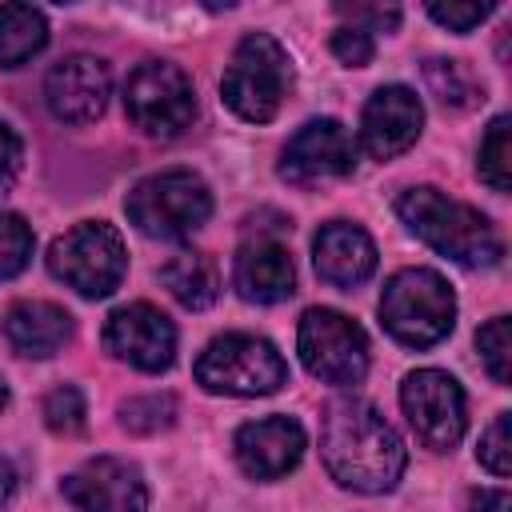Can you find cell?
I'll use <instances>...</instances> for the list:
<instances>
[{
    "mask_svg": "<svg viewBox=\"0 0 512 512\" xmlns=\"http://www.w3.org/2000/svg\"><path fill=\"white\" fill-rule=\"evenodd\" d=\"M424 80H428V88H432L444 104L464 108V104L476 100V80H472V72H468L460 60H428V64H424Z\"/></svg>",
    "mask_w": 512,
    "mask_h": 512,
    "instance_id": "cb8c5ba5",
    "label": "cell"
},
{
    "mask_svg": "<svg viewBox=\"0 0 512 512\" xmlns=\"http://www.w3.org/2000/svg\"><path fill=\"white\" fill-rule=\"evenodd\" d=\"M400 220L412 236H420L432 252L464 264V268H492L504 256V240L472 204L444 196L440 188H408L396 200Z\"/></svg>",
    "mask_w": 512,
    "mask_h": 512,
    "instance_id": "7a4b0ae2",
    "label": "cell"
},
{
    "mask_svg": "<svg viewBox=\"0 0 512 512\" xmlns=\"http://www.w3.org/2000/svg\"><path fill=\"white\" fill-rule=\"evenodd\" d=\"M120 420L132 432H160V428H168L176 420V400L172 396H140V400H128L120 408Z\"/></svg>",
    "mask_w": 512,
    "mask_h": 512,
    "instance_id": "4316f807",
    "label": "cell"
},
{
    "mask_svg": "<svg viewBox=\"0 0 512 512\" xmlns=\"http://www.w3.org/2000/svg\"><path fill=\"white\" fill-rule=\"evenodd\" d=\"M236 464L252 480H280L304 456V428L292 416H264L236 428Z\"/></svg>",
    "mask_w": 512,
    "mask_h": 512,
    "instance_id": "2e32d148",
    "label": "cell"
},
{
    "mask_svg": "<svg viewBox=\"0 0 512 512\" xmlns=\"http://www.w3.org/2000/svg\"><path fill=\"white\" fill-rule=\"evenodd\" d=\"M124 112L148 136H180L196 116V88L172 60H144L124 84Z\"/></svg>",
    "mask_w": 512,
    "mask_h": 512,
    "instance_id": "ba28073f",
    "label": "cell"
},
{
    "mask_svg": "<svg viewBox=\"0 0 512 512\" xmlns=\"http://www.w3.org/2000/svg\"><path fill=\"white\" fill-rule=\"evenodd\" d=\"M4 336L20 356L44 360V356H52L68 344L72 316L60 304H48V300H20L4 316Z\"/></svg>",
    "mask_w": 512,
    "mask_h": 512,
    "instance_id": "d6986e66",
    "label": "cell"
},
{
    "mask_svg": "<svg viewBox=\"0 0 512 512\" xmlns=\"http://www.w3.org/2000/svg\"><path fill=\"white\" fill-rule=\"evenodd\" d=\"M64 500L76 512H144L148 508V484L132 460L120 456H96L64 476L60 484Z\"/></svg>",
    "mask_w": 512,
    "mask_h": 512,
    "instance_id": "4fadbf2b",
    "label": "cell"
},
{
    "mask_svg": "<svg viewBox=\"0 0 512 512\" xmlns=\"http://www.w3.org/2000/svg\"><path fill=\"white\" fill-rule=\"evenodd\" d=\"M468 512H512V496L504 488H484V492L472 496Z\"/></svg>",
    "mask_w": 512,
    "mask_h": 512,
    "instance_id": "1f68e13d",
    "label": "cell"
},
{
    "mask_svg": "<svg viewBox=\"0 0 512 512\" xmlns=\"http://www.w3.org/2000/svg\"><path fill=\"white\" fill-rule=\"evenodd\" d=\"M384 328L408 348L440 344L456 324V296L432 268H400L380 292Z\"/></svg>",
    "mask_w": 512,
    "mask_h": 512,
    "instance_id": "3957f363",
    "label": "cell"
},
{
    "mask_svg": "<svg viewBox=\"0 0 512 512\" xmlns=\"http://www.w3.org/2000/svg\"><path fill=\"white\" fill-rule=\"evenodd\" d=\"M232 284L248 304H280L296 288V268L292 256L280 240H248L236 252L232 264Z\"/></svg>",
    "mask_w": 512,
    "mask_h": 512,
    "instance_id": "ac0fdd59",
    "label": "cell"
},
{
    "mask_svg": "<svg viewBox=\"0 0 512 512\" xmlns=\"http://www.w3.org/2000/svg\"><path fill=\"white\" fill-rule=\"evenodd\" d=\"M196 380L220 396H268L288 380V364L272 340L228 332L200 352Z\"/></svg>",
    "mask_w": 512,
    "mask_h": 512,
    "instance_id": "52a82bcc",
    "label": "cell"
},
{
    "mask_svg": "<svg viewBox=\"0 0 512 512\" xmlns=\"http://www.w3.org/2000/svg\"><path fill=\"white\" fill-rule=\"evenodd\" d=\"M84 416H88V408H84V396H80L76 384H60V388H52L44 396V424L52 432L72 436V432L84 428Z\"/></svg>",
    "mask_w": 512,
    "mask_h": 512,
    "instance_id": "484cf974",
    "label": "cell"
},
{
    "mask_svg": "<svg viewBox=\"0 0 512 512\" xmlns=\"http://www.w3.org/2000/svg\"><path fill=\"white\" fill-rule=\"evenodd\" d=\"M424 128V104L404 84H384L368 96L360 112V148L372 160H392L416 144Z\"/></svg>",
    "mask_w": 512,
    "mask_h": 512,
    "instance_id": "5bb4252c",
    "label": "cell"
},
{
    "mask_svg": "<svg viewBox=\"0 0 512 512\" xmlns=\"http://www.w3.org/2000/svg\"><path fill=\"white\" fill-rule=\"evenodd\" d=\"M48 44V20L32 4H0V68H20Z\"/></svg>",
    "mask_w": 512,
    "mask_h": 512,
    "instance_id": "44dd1931",
    "label": "cell"
},
{
    "mask_svg": "<svg viewBox=\"0 0 512 512\" xmlns=\"http://www.w3.org/2000/svg\"><path fill=\"white\" fill-rule=\"evenodd\" d=\"M32 228L16 212H0V280H12L32 260Z\"/></svg>",
    "mask_w": 512,
    "mask_h": 512,
    "instance_id": "603a6c76",
    "label": "cell"
},
{
    "mask_svg": "<svg viewBox=\"0 0 512 512\" xmlns=\"http://www.w3.org/2000/svg\"><path fill=\"white\" fill-rule=\"evenodd\" d=\"M312 264L320 280L336 288H356L376 272V244L364 228L348 220H332L312 240Z\"/></svg>",
    "mask_w": 512,
    "mask_h": 512,
    "instance_id": "e0dca14e",
    "label": "cell"
},
{
    "mask_svg": "<svg viewBox=\"0 0 512 512\" xmlns=\"http://www.w3.org/2000/svg\"><path fill=\"white\" fill-rule=\"evenodd\" d=\"M8 404V388H4V380H0V408Z\"/></svg>",
    "mask_w": 512,
    "mask_h": 512,
    "instance_id": "836d02e7",
    "label": "cell"
},
{
    "mask_svg": "<svg viewBox=\"0 0 512 512\" xmlns=\"http://www.w3.org/2000/svg\"><path fill=\"white\" fill-rule=\"evenodd\" d=\"M48 272L76 288L84 300H104L120 288L128 272L124 236L104 220H84L72 232L56 236L48 248Z\"/></svg>",
    "mask_w": 512,
    "mask_h": 512,
    "instance_id": "8992f818",
    "label": "cell"
},
{
    "mask_svg": "<svg viewBox=\"0 0 512 512\" xmlns=\"http://www.w3.org/2000/svg\"><path fill=\"white\" fill-rule=\"evenodd\" d=\"M112 96V76L108 64L100 56L76 52L60 64H52L48 80H44V100L52 108L56 120L64 124H92L104 116Z\"/></svg>",
    "mask_w": 512,
    "mask_h": 512,
    "instance_id": "9a60e30c",
    "label": "cell"
},
{
    "mask_svg": "<svg viewBox=\"0 0 512 512\" xmlns=\"http://www.w3.org/2000/svg\"><path fill=\"white\" fill-rule=\"evenodd\" d=\"M104 348L140 372H164L176 360V328L160 308L136 300L104 320Z\"/></svg>",
    "mask_w": 512,
    "mask_h": 512,
    "instance_id": "7c38bea8",
    "label": "cell"
},
{
    "mask_svg": "<svg viewBox=\"0 0 512 512\" xmlns=\"http://www.w3.org/2000/svg\"><path fill=\"white\" fill-rule=\"evenodd\" d=\"M320 460L340 488L352 492H388L404 476V444L392 424L356 396L332 400L320 416Z\"/></svg>",
    "mask_w": 512,
    "mask_h": 512,
    "instance_id": "6da1fadb",
    "label": "cell"
},
{
    "mask_svg": "<svg viewBox=\"0 0 512 512\" xmlns=\"http://www.w3.org/2000/svg\"><path fill=\"white\" fill-rule=\"evenodd\" d=\"M288 88H292V64L280 40H272L268 32H248L236 44L232 64L224 68L220 80L224 104L248 124H268L280 112Z\"/></svg>",
    "mask_w": 512,
    "mask_h": 512,
    "instance_id": "277c9868",
    "label": "cell"
},
{
    "mask_svg": "<svg viewBox=\"0 0 512 512\" xmlns=\"http://www.w3.org/2000/svg\"><path fill=\"white\" fill-rule=\"evenodd\" d=\"M512 120L508 116H496L480 140V160H476V172L480 180L492 188V192H508L512 188Z\"/></svg>",
    "mask_w": 512,
    "mask_h": 512,
    "instance_id": "7402d4cb",
    "label": "cell"
},
{
    "mask_svg": "<svg viewBox=\"0 0 512 512\" xmlns=\"http://www.w3.org/2000/svg\"><path fill=\"white\" fill-rule=\"evenodd\" d=\"M400 404L404 416L416 432V440L432 452H448L468 424V400L464 388L440 372V368H416L404 384H400Z\"/></svg>",
    "mask_w": 512,
    "mask_h": 512,
    "instance_id": "30bf717a",
    "label": "cell"
},
{
    "mask_svg": "<svg viewBox=\"0 0 512 512\" xmlns=\"http://www.w3.org/2000/svg\"><path fill=\"white\" fill-rule=\"evenodd\" d=\"M476 348H480V360H484L488 376L504 388L508 384V360H512V324H508V316H492L476 332Z\"/></svg>",
    "mask_w": 512,
    "mask_h": 512,
    "instance_id": "d4e9b609",
    "label": "cell"
},
{
    "mask_svg": "<svg viewBox=\"0 0 512 512\" xmlns=\"http://www.w3.org/2000/svg\"><path fill=\"white\" fill-rule=\"evenodd\" d=\"M160 280H164V288L176 296V304H184V308H192V312L216 304V296H220V268H216V260L204 256V252H176V256L160 268Z\"/></svg>",
    "mask_w": 512,
    "mask_h": 512,
    "instance_id": "ffe728a7",
    "label": "cell"
},
{
    "mask_svg": "<svg viewBox=\"0 0 512 512\" xmlns=\"http://www.w3.org/2000/svg\"><path fill=\"white\" fill-rule=\"evenodd\" d=\"M496 12V4H428V16L448 32H472Z\"/></svg>",
    "mask_w": 512,
    "mask_h": 512,
    "instance_id": "f546056e",
    "label": "cell"
},
{
    "mask_svg": "<svg viewBox=\"0 0 512 512\" xmlns=\"http://www.w3.org/2000/svg\"><path fill=\"white\" fill-rule=\"evenodd\" d=\"M508 412H500L492 424H488V432H484V440H480V448H476V456H480V464L492 472V476H508L512 472V448H508Z\"/></svg>",
    "mask_w": 512,
    "mask_h": 512,
    "instance_id": "83f0119b",
    "label": "cell"
},
{
    "mask_svg": "<svg viewBox=\"0 0 512 512\" xmlns=\"http://www.w3.org/2000/svg\"><path fill=\"white\" fill-rule=\"evenodd\" d=\"M12 492H16V472L8 460H0V508L12 500Z\"/></svg>",
    "mask_w": 512,
    "mask_h": 512,
    "instance_id": "d6a6232c",
    "label": "cell"
},
{
    "mask_svg": "<svg viewBox=\"0 0 512 512\" xmlns=\"http://www.w3.org/2000/svg\"><path fill=\"white\" fill-rule=\"evenodd\" d=\"M304 368L324 384H360L368 372V336L364 328L336 308H308L296 332Z\"/></svg>",
    "mask_w": 512,
    "mask_h": 512,
    "instance_id": "9c48e42d",
    "label": "cell"
},
{
    "mask_svg": "<svg viewBox=\"0 0 512 512\" xmlns=\"http://www.w3.org/2000/svg\"><path fill=\"white\" fill-rule=\"evenodd\" d=\"M372 52H376L372 32L352 28V24H344V28L332 32V56H336L340 64H348V68H364V64L372 60Z\"/></svg>",
    "mask_w": 512,
    "mask_h": 512,
    "instance_id": "f1b7e54d",
    "label": "cell"
},
{
    "mask_svg": "<svg viewBox=\"0 0 512 512\" xmlns=\"http://www.w3.org/2000/svg\"><path fill=\"white\" fill-rule=\"evenodd\" d=\"M20 164H24V144L12 132V124L0 120V192L12 188V180L20 176Z\"/></svg>",
    "mask_w": 512,
    "mask_h": 512,
    "instance_id": "4dcf8cb0",
    "label": "cell"
},
{
    "mask_svg": "<svg viewBox=\"0 0 512 512\" xmlns=\"http://www.w3.org/2000/svg\"><path fill=\"white\" fill-rule=\"evenodd\" d=\"M128 220L156 240H180L196 232L212 216V192L208 184L188 172V168H168L156 176H144L128 200H124Z\"/></svg>",
    "mask_w": 512,
    "mask_h": 512,
    "instance_id": "5b68a950",
    "label": "cell"
},
{
    "mask_svg": "<svg viewBox=\"0 0 512 512\" xmlns=\"http://www.w3.org/2000/svg\"><path fill=\"white\" fill-rule=\"evenodd\" d=\"M356 168V140L352 132L332 120H308L296 128V136L288 140L284 156H280V176L288 184H320V180H340Z\"/></svg>",
    "mask_w": 512,
    "mask_h": 512,
    "instance_id": "8fae6325",
    "label": "cell"
}]
</instances>
